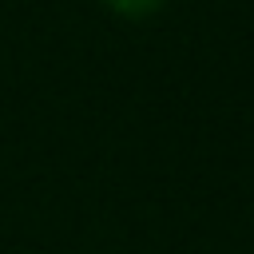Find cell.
Returning a JSON list of instances; mask_svg holds the SVG:
<instances>
[{
    "mask_svg": "<svg viewBox=\"0 0 254 254\" xmlns=\"http://www.w3.org/2000/svg\"><path fill=\"white\" fill-rule=\"evenodd\" d=\"M99 4L115 16H123V20H147V16L163 12L171 0H99Z\"/></svg>",
    "mask_w": 254,
    "mask_h": 254,
    "instance_id": "1",
    "label": "cell"
}]
</instances>
